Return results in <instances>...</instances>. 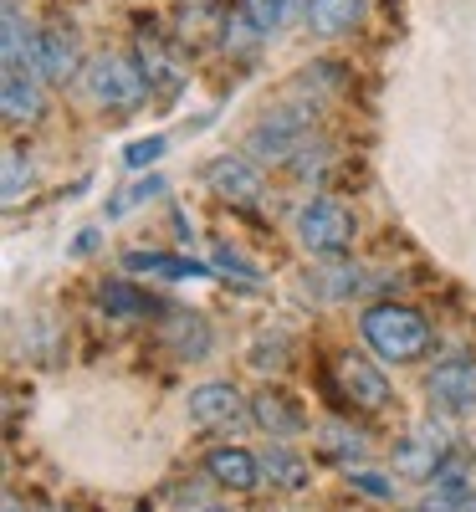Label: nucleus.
<instances>
[{
	"mask_svg": "<svg viewBox=\"0 0 476 512\" xmlns=\"http://www.w3.org/2000/svg\"><path fill=\"white\" fill-rule=\"evenodd\" d=\"M175 31H180L185 47H205L215 31H226V16H221L215 0H180L175 6Z\"/></svg>",
	"mask_w": 476,
	"mask_h": 512,
	"instance_id": "16",
	"label": "nucleus"
},
{
	"mask_svg": "<svg viewBox=\"0 0 476 512\" xmlns=\"http://www.w3.org/2000/svg\"><path fill=\"white\" fill-rule=\"evenodd\" d=\"M420 512H476V492H471L456 472H441V477H436V487L425 492Z\"/></svg>",
	"mask_w": 476,
	"mask_h": 512,
	"instance_id": "20",
	"label": "nucleus"
},
{
	"mask_svg": "<svg viewBox=\"0 0 476 512\" xmlns=\"http://www.w3.org/2000/svg\"><path fill=\"white\" fill-rule=\"evenodd\" d=\"M200 512H231V507H200Z\"/></svg>",
	"mask_w": 476,
	"mask_h": 512,
	"instance_id": "29",
	"label": "nucleus"
},
{
	"mask_svg": "<svg viewBox=\"0 0 476 512\" xmlns=\"http://www.w3.org/2000/svg\"><path fill=\"white\" fill-rule=\"evenodd\" d=\"M302 149H308V118L297 108L267 113L246 134V159H256V164H297Z\"/></svg>",
	"mask_w": 476,
	"mask_h": 512,
	"instance_id": "3",
	"label": "nucleus"
},
{
	"mask_svg": "<svg viewBox=\"0 0 476 512\" xmlns=\"http://www.w3.org/2000/svg\"><path fill=\"white\" fill-rule=\"evenodd\" d=\"M139 67L149 77V98H159V103H169V98L185 88V67H180V57L169 52L159 36H144L139 41Z\"/></svg>",
	"mask_w": 476,
	"mask_h": 512,
	"instance_id": "11",
	"label": "nucleus"
},
{
	"mask_svg": "<svg viewBox=\"0 0 476 512\" xmlns=\"http://www.w3.org/2000/svg\"><path fill=\"white\" fill-rule=\"evenodd\" d=\"M241 11L272 36V31H282V21H287V0H241Z\"/></svg>",
	"mask_w": 476,
	"mask_h": 512,
	"instance_id": "24",
	"label": "nucleus"
},
{
	"mask_svg": "<svg viewBox=\"0 0 476 512\" xmlns=\"http://www.w3.org/2000/svg\"><path fill=\"white\" fill-rule=\"evenodd\" d=\"M297 241L313 256H343L354 246V216L333 200H313V205H302V216H297Z\"/></svg>",
	"mask_w": 476,
	"mask_h": 512,
	"instance_id": "4",
	"label": "nucleus"
},
{
	"mask_svg": "<svg viewBox=\"0 0 476 512\" xmlns=\"http://www.w3.org/2000/svg\"><path fill=\"white\" fill-rule=\"evenodd\" d=\"M333 379H338V395L349 400L354 410H384L389 405V379H384V369L374 364V359H364V354H343L338 364H333Z\"/></svg>",
	"mask_w": 476,
	"mask_h": 512,
	"instance_id": "5",
	"label": "nucleus"
},
{
	"mask_svg": "<svg viewBox=\"0 0 476 512\" xmlns=\"http://www.w3.org/2000/svg\"><path fill=\"white\" fill-rule=\"evenodd\" d=\"M0 113H6V123L41 118V77L36 72H0Z\"/></svg>",
	"mask_w": 476,
	"mask_h": 512,
	"instance_id": "14",
	"label": "nucleus"
},
{
	"mask_svg": "<svg viewBox=\"0 0 476 512\" xmlns=\"http://www.w3.org/2000/svg\"><path fill=\"white\" fill-rule=\"evenodd\" d=\"M205 472H210V482H221L231 492H256L262 487V456H251L241 446H221L205 456Z\"/></svg>",
	"mask_w": 476,
	"mask_h": 512,
	"instance_id": "12",
	"label": "nucleus"
},
{
	"mask_svg": "<svg viewBox=\"0 0 476 512\" xmlns=\"http://www.w3.org/2000/svg\"><path fill=\"white\" fill-rule=\"evenodd\" d=\"M441 461H446V436L420 431V436L400 441L395 472H400V477H415V482H436V477H441Z\"/></svg>",
	"mask_w": 476,
	"mask_h": 512,
	"instance_id": "13",
	"label": "nucleus"
},
{
	"mask_svg": "<svg viewBox=\"0 0 476 512\" xmlns=\"http://www.w3.org/2000/svg\"><path fill=\"white\" fill-rule=\"evenodd\" d=\"M164 149H169V139H164V134H154V139H139V144H128V154H123V159H128V169H144V164H154V159H159Z\"/></svg>",
	"mask_w": 476,
	"mask_h": 512,
	"instance_id": "26",
	"label": "nucleus"
},
{
	"mask_svg": "<svg viewBox=\"0 0 476 512\" xmlns=\"http://www.w3.org/2000/svg\"><path fill=\"white\" fill-rule=\"evenodd\" d=\"M205 185L231 205H256L262 200V169L246 154H221V159L205 164Z\"/></svg>",
	"mask_w": 476,
	"mask_h": 512,
	"instance_id": "7",
	"label": "nucleus"
},
{
	"mask_svg": "<svg viewBox=\"0 0 476 512\" xmlns=\"http://www.w3.org/2000/svg\"><path fill=\"white\" fill-rule=\"evenodd\" d=\"M88 93H93V103H103L113 113H128V108H139L149 98V77H144L139 57L108 52V57H98L88 67Z\"/></svg>",
	"mask_w": 476,
	"mask_h": 512,
	"instance_id": "2",
	"label": "nucleus"
},
{
	"mask_svg": "<svg viewBox=\"0 0 476 512\" xmlns=\"http://www.w3.org/2000/svg\"><path fill=\"white\" fill-rule=\"evenodd\" d=\"M154 195H164V180H159V175L139 180L134 190H123V200H113V205H108V216H123V210H134V205H144V200H154Z\"/></svg>",
	"mask_w": 476,
	"mask_h": 512,
	"instance_id": "25",
	"label": "nucleus"
},
{
	"mask_svg": "<svg viewBox=\"0 0 476 512\" xmlns=\"http://www.w3.org/2000/svg\"><path fill=\"white\" fill-rule=\"evenodd\" d=\"M323 451L338 456V461H359V456H364V436H359V431L349 436L343 425H323Z\"/></svg>",
	"mask_w": 476,
	"mask_h": 512,
	"instance_id": "23",
	"label": "nucleus"
},
{
	"mask_svg": "<svg viewBox=\"0 0 476 512\" xmlns=\"http://www.w3.org/2000/svg\"><path fill=\"white\" fill-rule=\"evenodd\" d=\"M123 272H144V277H164V282H195L210 277V267L190 262V256H169V251H128Z\"/></svg>",
	"mask_w": 476,
	"mask_h": 512,
	"instance_id": "15",
	"label": "nucleus"
},
{
	"mask_svg": "<svg viewBox=\"0 0 476 512\" xmlns=\"http://www.w3.org/2000/svg\"><path fill=\"white\" fill-rule=\"evenodd\" d=\"M364 21V0H308V26L318 36H349Z\"/></svg>",
	"mask_w": 476,
	"mask_h": 512,
	"instance_id": "18",
	"label": "nucleus"
},
{
	"mask_svg": "<svg viewBox=\"0 0 476 512\" xmlns=\"http://www.w3.org/2000/svg\"><path fill=\"white\" fill-rule=\"evenodd\" d=\"M425 395L430 405H441L446 415H466L476 410V359H446L430 369L425 379Z\"/></svg>",
	"mask_w": 476,
	"mask_h": 512,
	"instance_id": "6",
	"label": "nucleus"
},
{
	"mask_svg": "<svg viewBox=\"0 0 476 512\" xmlns=\"http://www.w3.org/2000/svg\"><path fill=\"white\" fill-rule=\"evenodd\" d=\"M262 477L272 487H282V492H302V487H308V461H302L297 451H287V446H272L262 456Z\"/></svg>",
	"mask_w": 476,
	"mask_h": 512,
	"instance_id": "19",
	"label": "nucleus"
},
{
	"mask_svg": "<svg viewBox=\"0 0 476 512\" xmlns=\"http://www.w3.org/2000/svg\"><path fill=\"white\" fill-rule=\"evenodd\" d=\"M26 190H31V159L21 149H6V159H0V200L21 205Z\"/></svg>",
	"mask_w": 476,
	"mask_h": 512,
	"instance_id": "21",
	"label": "nucleus"
},
{
	"mask_svg": "<svg viewBox=\"0 0 476 512\" xmlns=\"http://www.w3.org/2000/svg\"><path fill=\"white\" fill-rule=\"evenodd\" d=\"M241 415H251V400H241V390L226 379H210L200 390H190V420L200 431H226Z\"/></svg>",
	"mask_w": 476,
	"mask_h": 512,
	"instance_id": "8",
	"label": "nucleus"
},
{
	"mask_svg": "<svg viewBox=\"0 0 476 512\" xmlns=\"http://www.w3.org/2000/svg\"><path fill=\"white\" fill-rule=\"evenodd\" d=\"M77 67H82V52H77V41H72L62 26L36 31V57H31V72H36V77L67 82V77H77Z\"/></svg>",
	"mask_w": 476,
	"mask_h": 512,
	"instance_id": "10",
	"label": "nucleus"
},
{
	"mask_svg": "<svg viewBox=\"0 0 476 512\" xmlns=\"http://www.w3.org/2000/svg\"><path fill=\"white\" fill-rule=\"evenodd\" d=\"M98 303L108 308V318H139V313H149V297L134 292L128 282H103L98 287Z\"/></svg>",
	"mask_w": 476,
	"mask_h": 512,
	"instance_id": "22",
	"label": "nucleus"
},
{
	"mask_svg": "<svg viewBox=\"0 0 476 512\" xmlns=\"http://www.w3.org/2000/svg\"><path fill=\"white\" fill-rule=\"evenodd\" d=\"M354 487H359L364 497H374V502H389V497H395V482L379 477V472H354Z\"/></svg>",
	"mask_w": 476,
	"mask_h": 512,
	"instance_id": "27",
	"label": "nucleus"
},
{
	"mask_svg": "<svg viewBox=\"0 0 476 512\" xmlns=\"http://www.w3.org/2000/svg\"><path fill=\"white\" fill-rule=\"evenodd\" d=\"M364 344L389 359V364H415L430 354V323L420 308H405V303H379L364 313Z\"/></svg>",
	"mask_w": 476,
	"mask_h": 512,
	"instance_id": "1",
	"label": "nucleus"
},
{
	"mask_svg": "<svg viewBox=\"0 0 476 512\" xmlns=\"http://www.w3.org/2000/svg\"><path fill=\"white\" fill-rule=\"evenodd\" d=\"M6 512H21V502H16V497H6Z\"/></svg>",
	"mask_w": 476,
	"mask_h": 512,
	"instance_id": "28",
	"label": "nucleus"
},
{
	"mask_svg": "<svg viewBox=\"0 0 476 512\" xmlns=\"http://www.w3.org/2000/svg\"><path fill=\"white\" fill-rule=\"evenodd\" d=\"M251 420L262 425L272 441H292V436L308 431V410H302L292 395H282V390H262V395H256L251 400Z\"/></svg>",
	"mask_w": 476,
	"mask_h": 512,
	"instance_id": "9",
	"label": "nucleus"
},
{
	"mask_svg": "<svg viewBox=\"0 0 476 512\" xmlns=\"http://www.w3.org/2000/svg\"><path fill=\"white\" fill-rule=\"evenodd\" d=\"M164 338L180 359H205L210 354V323L200 313H169L164 318Z\"/></svg>",
	"mask_w": 476,
	"mask_h": 512,
	"instance_id": "17",
	"label": "nucleus"
}]
</instances>
